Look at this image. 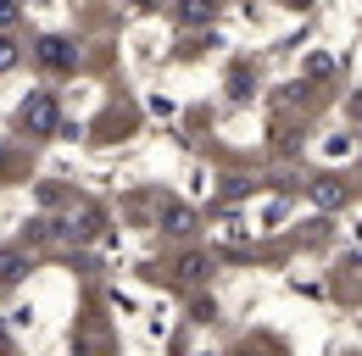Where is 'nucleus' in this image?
Masks as SVG:
<instances>
[{"label": "nucleus", "instance_id": "1", "mask_svg": "<svg viewBox=\"0 0 362 356\" xmlns=\"http://www.w3.org/2000/svg\"><path fill=\"white\" fill-rule=\"evenodd\" d=\"M313 201H317V206H329V212L346 206V184H340V178H317V184H313Z\"/></svg>", "mask_w": 362, "mask_h": 356}, {"label": "nucleus", "instance_id": "2", "mask_svg": "<svg viewBox=\"0 0 362 356\" xmlns=\"http://www.w3.org/2000/svg\"><path fill=\"white\" fill-rule=\"evenodd\" d=\"M206 267H212L206 256H184V262H179V273L189 278V284H201V278H206Z\"/></svg>", "mask_w": 362, "mask_h": 356}, {"label": "nucleus", "instance_id": "3", "mask_svg": "<svg viewBox=\"0 0 362 356\" xmlns=\"http://www.w3.org/2000/svg\"><path fill=\"white\" fill-rule=\"evenodd\" d=\"M179 11H184V23H206L212 17V0H184Z\"/></svg>", "mask_w": 362, "mask_h": 356}, {"label": "nucleus", "instance_id": "4", "mask_svg": "<svg viewBox=\"0 0 362 356\" xmlns=\"http://www.w3.org/2000/svg\"><path fill=\"white\" fill-rule=\"evenodd\" d=\"M45 61H50V67H67V44H62V40H45Z\"/></svg>", "mask_w": 362, "mask_h": 356}, {"label": "nucleus", "instance_id": "5", "mask_svg": "<svg viewBox=\"0 0 362 356\" xmlns=\"http://www.w3.org/2000/svg\"><path fill=\"white\" fill-rule=\"evenodd\" d=\"M168 228H173V234H189L195 222H189V212H184V206H173V212H168Z\"/></svg>", "mask_w": 362, "mask_h": 356}, {"label": "nucleus", "instance_id": "6", "mask_svg": "<svg viewBox=\"0 0 362 356\" xmlns=\"http://www.w3.org/2000/svg\"><path fill=\"white\" fill-rule=\"evenodd\" d=\"M11 61H17V44H11V40H0V67H11Z\"/></svg>", "mask_w": 362, "mask_h": 356}, {"label": "nucleus", "instance_id": "7", "mask_svg": "<svg viewBox=\"0 0 362 356\" xmlns=\"http://www.w3.org/2000/svg\"><path fill=\"white\" fill-rule=\"evenodd\" d=\"M0 23H17V6L11 0H0Z\"/></svg>", "mask_w": 362, "mask_h": 356}, {"label": "nucleus", "instance_id": "8", "mask_svg": "<svg viewBox=\"0 0 362 356\" xmlns=\"http://www.w3.org/2000/svg\"><path fill=\"white\" fill-rule=\"evenodd\" d=\"M351 117H362V95H357V100H351Z\"/></svg>", "mask_w": 362, "mask_h": 356}]
</instances>
